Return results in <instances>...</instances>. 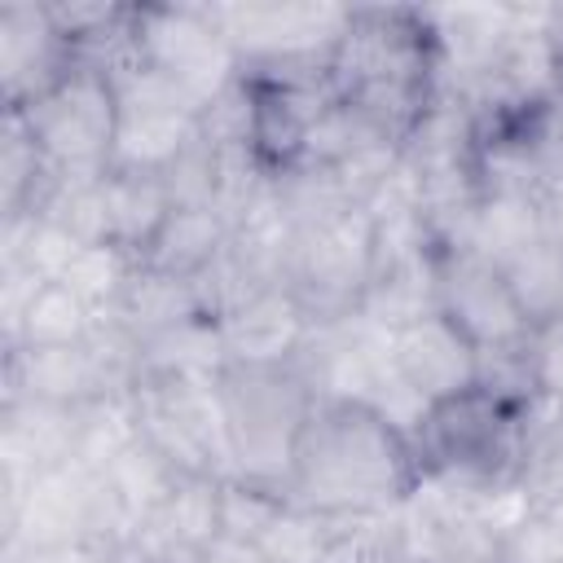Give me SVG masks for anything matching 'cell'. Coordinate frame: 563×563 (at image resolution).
I'll return each instance as SVG.
<instances>
[{
    "label": "cell",
    "mask_w": 563,
    "mask_h": 563,
    "mask_svg": "<svg viewBox=\"0 0 563 563\" xmlns=\"http://www.w3.org/2000/svg\"><path fill=\"white\" fill-rule=\"evenodd\" d=\"M422 484V457L391 418L361 400H317L295 449L286 501L330 519H369L409 506Z\"/></svg>",
    "instance_id": "1"
},
{
    "label": "cell",
    "mask_w": 563,
    "mask_h": 563,
    "mask_svg": "<svg viewBox=\"0 0 563 563\" xmlns=\"http://www.w3.org/2000/svg\"><path fill=\"white\" fill-rule=\"evenodd\" d=\"M334 92L391 141L418 128L440 97V44L427 9H352L330 53Z\"/></svg>",
    "instance_id": "2"
},
{
    "label": "cell",
    "mask_w": 563,
    "mask_h": 563,
    "mask_svg": "<svg viewBox=\"0 0 563 563\" xmlns=\"http://www.w3.org/2000/svg\"><path fill=\"white\" fill-rule=\"evenodd\" d=\"M216 391L238 479L286 497L299 435L321 396L295 365H224Z\"/></svg>",
    "instance_id": "3"
},
{
    "label": "cell",
    "mask_w": 563,
    "mask_h": 563,
    "mask_svg": "<svg viewBox=\"0 0 563 563\" xmlns=\"http://www.w3.org/2000/svg\"><path fill=\"white\" fill-rule=\"evenodd\" d=\"M519 418L523 409L493 400L484 387L431 405L413 431V449L422 457L427 479L471 493L515 488Z\"/></svg>",
    "instance_id": "4"
},
{
    "label": "cell",
    "mask_w": 563,
    "mask_h": 563,
    "mask_svg": "<svg viewBox=\"0 0 563 563\" xmlns=\"http://www.w3.org/2000/svg\"><path fill=\"white\" fill-rule=\"evenodd\" d=\"M18 114L40 154L62 176H92L110 172L114 158V132H119V88L114 75L97 62H75L48 92H40Z\"/></svg>",
    "instance_id": "5"
},
{
    "label": "cell",
    "mask_w": 563,
    "mask_h": 563,
    "mask_svg": "<svg viewBox=\"0 0 563 563\" xmlns=\"http://www.w3.org/2000/svg\"><path fill=\"white\" fill-rule=\"evenodd\" d=\"M374 277V220L369 207H347L290 233L282 282L303 312L325 325L352 317Z\"/></svg>",
    "instance_id": "6"
},
{
    "label": "cell",
    "mask_w": 563,
    "mask_h": 563,
    "mask_svg": "<svg viewBox=\"0 0 563 563\" xmlns=\"http://www.w3.org/2000/svg\"><path fill=\"white\" fill-rule=\"evenodd\" d=\"M128 400L136 431L180 475L238 479L216 378H145Z\"/></svg>",
    "instance_id": "7"
},
{
    "label": "cell",
    "mask_w": 563,
    "mask_h": 563,
    "mask_svg": "<svg viewBox=\"0 0 563 563\" xmlns=\"http://www.w3.org/2000/svg\"><path fill=\"white\" fill-rule=\"evenodd\" d=\"M132 62L185 88L202 110L242 70L211 18V4H136Z\"/></svg>",
    "instance_id": "8"
},
{
    "label": "cell",
    "mask_w": 563,
    "mask_h": 563,
    "mask_svg": "<svg viewBox=\"0 0 563 563\" xmlns=\"http://www.w3.org/2000/svg\"><path fill=\"white\" fill-rule=\"evenodd\" d=\"M211 18L242 70H277L321 62L347 31L352 9L339 4H211Z\"/></svg>",
    "instance_id": "9"
},
{
    "label": "cell",
    "mask_w": 563,
    "mask_h": 563,
    "mask_svg": "<svg viewBox=\"0 0 563 563\" xmlns=\"http://www.w3.org/2000/svg\"><path fill=\"white\" fill-rule=\"evenodd\" d=\"M435 312H444L479 352L523 343L532 325L523 321L501 268L471 246L440 251L435 260Z\"/></svg>",
    "instance_id": "10"
},
{
    "label": "cell",
    "mask_w": 563,
    "mask_h": 563,
    "mask_svg": "<svg viewBox=\"0 0 563 563\" xmlns=\"http://www.w3.org/2000/svg\"><path fill=\"white\" fill-rule=\"evenodd\" d=\"M387 352H391L400 383L427 409L479 383V347L444 312H427L418 321L396 325L387 334Z\"/></svg>",
    "instance_id": "11"
},
{
    "label": "cell",
    "mask_w": 563,
    "mask_h": 563,
    "mask_svg": "<svg viewBox=\"0 0 563 563\" xmlns=\"http://www.w3.org/2000/svg\"><path fill=\"white\" fill-rule=\"evenodd\" d=\"M75 62H79V53L57 31L48 4H4L0 9V84H4V110L31 106Z\"/></svg>",
    "instance_id": "12"
},
{
    "label": "cell",
    "mask_w": 563,
    "mask_h": 563,
    "mask_svg": "<svg viewBox=\"0 0 563 563\" xmlns=\"http://www.w3.org/2000/svg\"><path fill=\"white\" fill-rule=\"evenodd\" d=\"M216 325H220L229 365H295L303 343L317 330V321L303 312V303L286 286L260 290Z\"/></svg>",
    "instance_id": "13"
},
{
    "label": "cell",
    "mask_w": 563,
    "mask_h": 563,
    "mask_svg": "<svg viewBox=\"0 0 563 563\" xmlns=\"http://www.w3.org/2000/svg\"><path fill=\"white\" fill-rule=\"evenodd\" d=\"M101 317H110L132 343H145V339H154L163 330H176V325H185L194 317H207V312H202V303L194 295V282L136 264L128 286H123V295H119V303L110 312H101Z\"/></svg>",
    "instance_id": "14"
},
{
    "label": "cell",
    "mask_w": 563,
    "mask_h": 563,
    "mask_svg": "<svg viewBox=\"0 0 563 563\" xmlns=\"http://www.w3.org/2000/svg\"><path fill=\"white\" fill-rule=\"evenodd\" d=\"M106 207H110V242L123 246L132 260L150 251L158 229L172 216V194L163 172H106Z\"/></svg>",
    "instance_id": "15"
},
{
    "label": "cell",
    "mask_w": 563,
    "mask_h": 563,
    "mask_svg": "<svg viewBox=\"0 0 563 563\" xmlns=\"http://www.w3.org/2000/svg\"><path fill=\"white\" fill-rule=\"evenodd\" d=\"M229 238H233V224L216 207H172L167 224L158 229V238L150 242L141 264L194 282L229 246Z\"/></svg>",
    "instance_id": "16"
},
{
    "label": "cell",
    "mask_w": 563,
    "mask_h": 563,
    "mask_svg": "<svg viewBox=\"0 0 563 563\" xmlns=\"http://www.w3.org/2000/svg\"><path fill=\"white\" fill-rule=\"evenodd\" d=\"M229 365L220 325L211 317H194L176 330H163L136 343V383L145 378H216Z\"/></svg>",
    "instance_id": "17"
},
{
    "label": "cell",
    "mask_w": 563,
    "mask_h": 563,
    "mask_svg": "<svg viewBox=\"0 0 563 563\" xmlns=\"http://www.w3.org/2000/svg\"><path fill=\"white\" fill-rule=\"evenodd\" d=\"M97 330V312L66 286V282H44L18 312V321L0 334L4 347H62V343H84Z\"/></svg>",
    "instance_id": "18"
},
{
    "label": "cell",
    "mask_w": 563,
    "mask_h": 563,
    "mask_svg": "<svg viewBox=\"0 0 563 563\" xmlns=\"http://www.w3.org/2000/svg\"><path fill=\"white\" fill-rule=\"evenodd\" d=\"M101 471V479H106V488L114 493V501L123 506V515L132 519V528L176 488V479H180V471L136 431L128 444H119L110 457H106V466H97ZM132 541V537H128Z\"/></svg>",
    "instance_id": "19"
},
{
    "label": "cell",
    "mask_w": 563,
    "mask_h": 563,
    "mask_svg": "<svg viewBox=\"0 0 563 563\" xmlns=\"http://www.w3.org/2000/svg\"><path fill=\"white\" fill-rule=\"evenodd\" d=\"M537 238H545L541 224V194H523V189H488L479 198L475 224H471V251H479L484 260H493L497 268L519 255L523 246H532Z\"/></svg>",
    "instance_id": "20"
},
{
    "label": "cell",
    "mask_w": 563,
    "mask_h": 563,
    "mask_svg": "<svg viewBox=\"0 0 563 563\" xmlns=\"http://www.w3.org/2000/svg\"><path fill=\"white\" fill-rule=\"evenodd\" d=\"M57 185L53 163L40 154L31 132L18 114H4V141H0V220L9 216H40L48 194Z\"/></svg>",
    "instance_id": "21"
},
{
    "label": "cell",
    "mask_w": 563,
    "mask_h": 563,
    "mask_svg": "<svg viewBox=\"0 0 563 563\" xmlns=\"http://www.w3.org/2000/svg\"><path fill=\"white\" fill-rule=\"evenodd\" d=\"M501 277L532 330L563 317V251L550 238H537L532 246L510 255L501 264Z\"/></svg>",
    "instance_id": "22"
},
{
    "label": "cell",
    "mask_w": 563,
    "mask_h": 563,
    "mask_svg": "<svg viewBox=\"0 0 563 563\" xmlns=\"http://www.w3.org/2000/svg\"><path fill=\"white\" fill-rule=\"evenodd\" d=\"M339 532H343V519L286 501L268 523V532L260 537V550L268 554V563H330Z\"/></svg>",
    "instance_id": "23"
},
{
    "label": "cell",
    "mask_w": 563,
    "mask_h": 563,
    "mask_svg": "<svg viewBox=\"0 0 563 563\" xmlns=\"http://www.w3.org/2000/svg\"><path fill=\"white\" fill-rule=\"evenodd\" d=\"M136 264H141V260H132V255H128L123 246H114V242L79 246L75 260L66 264V273H62L57 282H66V286L101 317V312H110V308L119 303V295H123V286H128V277H132Z\"/></svg>",
    "instance_id": "24"
},
{
    "label": "cell",
    "mask_w": 563,
    "mask_h": 563,
    "mask_svg": "<svg viewBox=\"0 0 563 563\" xmlns=\"http://www.w3.org/2000/svg\"><path fill=\"white\" fill-rule=\"evenodd\" d=\"M282 506H286L282 493L260 488V484H246V479H224V488H220L224 532L229 537H242V541H260L268 532V523L277 519Z\"/></svg>",
    "instance_id": "25"
},
{
    "label": "cell",
    "mask_w": 563,
    "mask_h": 563,
    "mask_svg": "<svg viewBox=\"0 0 563 563\" xmlns=\"http://www.w3.org/2000/svg\"><path fill=\"white\" fill-rule=\"evenodd\" d=\"M497 563H563V519L523 510L501 528Z\"/></svg>",
    "instance_id": "26"
},
{
    "label": "cell",
    "mask_w": 563,
    "mask_h": 563,
    "mask_svg": "<svg viewBox=\"0 0 563 563\" xmlns=\"http://www.w3.org/2000/svg\"><path fill=\"white\" fill-rule=\"evenodd\" d=\"M528 352H532V378H537V396L554 409H563V317L537 325L528 334Z\"/></svg>",
    "instance_id": "27"
},
{
    "label": "cell",
    "mask_w": 563,
    "mask_h": 563,
    "mask_svg": "<svg viewBox=\"0 0 563 563\" xmlns=\"http://www.w3.org/2000/svg\"><path fill=\"white\" fill-rule=\"evenodd\" d=\"M4 563H128V554L101 541H75L53 550H4Z\"/></svg>",
    "instance_id": "28"
},
{
    "label": "cell",
    "mask_w": 563,
    "mask_h": 563,
    "mask_svg": "<svg viewBox=\"0 0 563 563\" xmlns=\"http://www.w3.org/2000/svg\"><path fill=\"white\" fill-rule=\"evenodd\" d=\"M194 563H268V554L260 550V541H242V537L220 532Z\"/></svg>",
    "instance_id": "29"
},
{
    "label": "cell",
    "mask_w": 563,
    "mask_h": 563,
    "mask_svg": "<svg viewBox=\"0 0 563 563\" xmlns=\"http://www.w3.org/2000/svg\"><path fill=\"white\" fill-rule=\"evenodd\" d=\"M541 224H545V238L563 251V198H541Z\"/></svg>",
    "instance_id": "30"
},
{
    "label": "cell",
    "mask_w": 563,
    "mask_h": 563,
    "mask_svg": "<svg viewBox=\"0 0 563 563\" xmlns=\"http://www.w3.org/2000/svg\"><path fill=\"white\" fill-rule=\"evenodd\" d=\"M128 563H132V559H128Z\"/></svg>",
    "instance_id": "31"
}]
</instances>
